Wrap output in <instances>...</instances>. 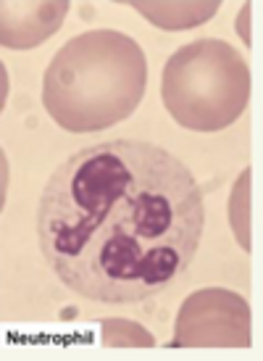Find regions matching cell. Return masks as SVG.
Instances as JSON below:
<instances>
[{
  "instance_id": "2",
  "label": "cell",
  "mask_w": 263,
  "mask_h": 361,
  "mask_svg": "<svg viewBox=\"0 0 263 361\" xmlns=\"http://www.w3.org/2000/svg\"><path fill=\"white\" fill-rule=\"evenodd\" d=\"M148 85L145 53L129 35L90 30L58 48L42 77V106L69 132H101L129 119Z\"/></svg>"
},
{
  "instance_id": "3",
  "label": "cell",
  "mask_w": 263,
  "mask_h": 361,
  "mask_svg": "<svg viewBox=\"0 0 263 361\" xmlns=\"http://www.w3.org/2000/svg\"><path fill=\"white\" fill-rule=\"evenodd\" d=\"M161 98L184 130H226L248 109L250 69L229 42L216 37L187 42L163 66Z\"/></svg>"
},
{
  "instance_id": "5",
  "label": "cell",
  "mask_w": 263,
  "mask_h": 361,
  "mask_svg": "<svg viewBox=\"0 0 263 361\" xmlns=\"http://www.w3.org/2000/svg\"><path fill=\"white\" fill-rule=\"evenodd\" d=\"M0 42L6 48H34L61 27L69 3H3Z\"/></svg>"
},
{
  "instance_id": "1",
  "label": "cell",
  "mask_w": 263,
  "mask_h": 361,
  "mask_svg": "<svg viewBox=\"0 0 263 361\" xmlns=\"http://www.w3.org/2000/svg\"><path fill=\"white\" fill-rule=\"evenodd\" d=\"M205 227L203 190L174 153L116 137L71 153L42 188L37 240L58 280L95 303H140L182 277Z\"/></svg>"
},
{
  "instance_id": "4",
  "label": "cell",
  "mask_w": 263,
  "mask_h": 361,
  "mask_svg": "<svg viewBox=\"0 0 263 361\" xmlns=\"http://www.w3.org/2000/svg\"><path fill=\"white\" fill-rule=\"evenodd\" d=\"M250 306L224 288L187 295L177 314L172 348H250Z\"/></svg>"
}]
</instances>
